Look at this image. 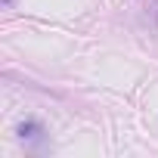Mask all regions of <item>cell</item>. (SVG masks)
<instances>
[{
  "instance_id": "1",
  "label": "cell",
  "mask_w": 158,
  "mask_h": 158,
  "mask_svg": "<svg viewBox=\"0 0 158 158\" xmlns=\"http://www.w3.org/2000/svg\"><path fill=\"white\" fill-rule=\"evenodd\" d=\"M19 136H22L28 146H40V143L47 139V130H44V124H40V121L28 118V121H22V124H19Z\"/></svg>"
}]
</instances>
